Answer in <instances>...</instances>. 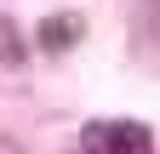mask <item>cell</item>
<instances>
[{
  "label": "cell",
  "mask_w": 160,
  "mask_h": 154,
  "mask_svg": "<svg viewBox=\"0 0 160 154\" xmlns=\"http://www.w3.org/2000/svg\"><path fill=\"white\" fill-rule=\"evenodd\" d=\"M143 34H149L154 51H160V0H149V12H143Z\"/></svg>",
  "instance_id": "3957f363"
},
{
  "label": "cell",
  "mask_w": 160,
  "mask_h": 154,
  "mask_svg": "<svg viewBox=\"0 0 160 154\" xmlns=\"http://www.w3.org/2000/svg\"><path fill=\"white\" fill-rule=\"evenodd\" d=\"M74 34H80V17H52V23H40V40H46L52 51L74 46Z\"/></svg>",
  "instance_id": "7a4b0ae2"
},
{
  "label": "cell",
  "mask_w": 160,
  "mask_h": 154,
  "mask_svg": "<svg viewBox=\"0 0 160 154\" xmlns=\"http://www.w3.org/2000/svg\"><path fill=\"white\" fill-rule=\"evenodd\" d=\"M80 143H86V154H149L154 148L149 126H137V120H92Z\"/></svg>",
  "instance_id": "6da1fadb"
}]
</instances>
